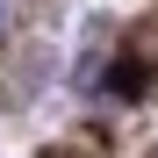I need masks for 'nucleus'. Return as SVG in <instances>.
Here are the masks:
<instances>
[{
	"label": "nucleus",
	"instance_id": "obj_1",
	"mask_svg": "<svg viewBox=\"0 0 158 158\" xmlns=\"http://www.w3.org/2000/svg\"><path fill=\"white\" fill-rule=\"evenodd\" d=\"M0 36H7V0H0Z\"/></svg>",
	"mask_w": 158,
	"mask_h": 158
}]
</instances>
